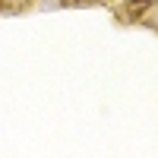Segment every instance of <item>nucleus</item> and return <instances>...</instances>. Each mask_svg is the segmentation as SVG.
<instances>
[{
  "instance_id": "nucleus-1",
  "label": "nucleus",
  "mask_w": 158,
  "mask_h": 158,
  "mask_svg": "<svg viewBox=\"0 0 158 158\" xmlns=\"http://www.w3.org/2000/svg\"><path fill=\"white\" fill-rule=\"evenodd\" d=\"M152 3V0H130V6H133V10H146Z\"/></svg>"
}]
</instances>
